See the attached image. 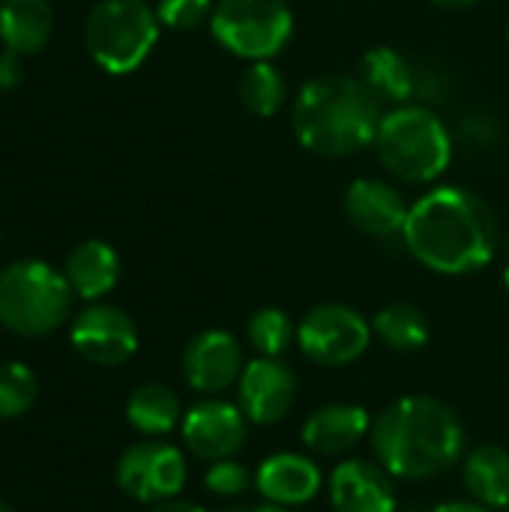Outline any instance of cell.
Listing matches in <instances>:
<instances>
[{"label":"cell","instance_id":"cell-1","mask_svg":"<svg viewBox=\"0 0 509 512\" xmlns=\"http://www.w3.org/2000/svg\"><path fill=\"white\" fill-rule=\"evenodd\" d=\"M402 240L426 270L468 276L492 264L501 231L492 207L477 192L438 186L411 204Z\"/></svg>","mask_w":509,"mask_h":512},{"label":"cell","instance_id":"cell-2","mask_svg":"<svg viewBox=\"0 0 509 512\" xmlns=\"http://www.w3.org/2000/svg\"><path fill=\"white\" fill-rule=\"evenodd\" d=\"M372 450L381 468L399 480H432L447 474L465 453L459 414L435 396H405L372 423Z\"/></svg>","mask_w":509,"mask_h":512},{"label":"cell","instance_id":"cell-3","mask_svg":"<svg viewBox=\"0 0 509 512\" xmlns=\"http://www.w3.org/2000/svg\"><path fill=\"white\" fill-rule=\"evenodd\" d=\"M381 99L354 75H318L306 81L291 108L297 141L324 159L354 156L375 144L381 126Z\"/></svg>","mask_w":509,"mask_h":512},{"label":"cell","instance_id":"cell-4","mask_svg":"<svg viewBox=\"0 0 509 512\" xmlns=\"http://www.w3.org/2000/svg\"><path fill=\"white\" fill-rule=\"evenodd\" d=\"M378 159L405 183L438 180L453 159V135L444 120L426 105H393L378 126Z\"/></svg>","mask_w":509,"mask_h":512},{"label":"cell","instance_id":"cell-5","mask_svg":"<svg viewBox=\"0 0 509 512\" xmlns=\"http://www.w3.org/2000/svg\"><path fill=\"white\" fill-rule=\"evenodd\" d=\"M66 273L45 261H15L0 270V324L24 339H39L66 324L72 312Z\"/></svg>","mask_w":509,"mask_h":512},{"label":"cell","instance_id":"cell-6","mask_svg":"<svg viewBox=\"0 0 509 512\" xmlns=\"http://www.w3.org/2000/svg\"><path fill=\"white\" fill-rule=\"evenodd\" d=\"M159 15L147 0H99L84 24L90 57L111 75L135 72L159 39Z\"/></svg>","mask_w":509,"mask_h":512},{"label":"cell","instance_id":"cell-7","mask_svg":"<svg viewBox=\"0 0 509 512\" xmlns=\"http://www.w3.org/2000/svg\"><path fill=\"white\" fill-rule=\"evenodd\" d=\"M210 33L234 57L273 60L294 36V12L285 0H219Z\"/></svg>","mask_w":509,"mask_h":512},{"label":"cell","instance_id":"cell-8","mask_svg":"<svg viewBox=\"0 0 509 512\" xmlns=\"http://www.w3.org/2000/svg\"><path fill=\"white\" fill-rule=\"evenodd\" d=\"M372 321L345 303H318L297 324V345L315 366L339 369L351 366L369 351Z\"/></svg>","mask_w":509,"mask_h":512},{"label":"cell","instance_id":"cell-9","mask_svg":"<svg viewBox=\"0 0 509 512\" xmlns=\"http://www.w3.org/2000/svg\"><path fill=\"white\" fill-rule=\"evenodd\" d=\"M117 486L141 504L174 501L186 486V459L159 438L138 441L117 459Z\"/></svg>","mask_w":509,"mask_h":512},{"label":"cell","instance_id":"cell-10","mask_svg":"<svg viewBox=\"0 0 509 512\" xmlns=\"http://www.w3.org/2000/svg\"><path fill=\"white\" fill-rule=\"evenodd\" d=\"M72 348L93 366H123L138 351V327L135 321L105 303H93L81 309L69 330Z\"/></svg>","mask_w":509,"mask_h":512},{"label":"cell","instance_id":"cell-11","mask_svg":"<svg viewBox=\"0 0 509 512\" xmlns=\"http://www.w3.org/2000/svg\"><path fill=\"white\" fill-rule=\"evenodd\" d=\"M183 444L204 462L234 459L246 444V414L225 399H204L183 414Z\"/></svg>","mask_w":509,"mask_h":512},{"label":"cell","instance_id":"cell-12","mask_svg":"<svg viewBox=\"0 0 509 512\" xmlns=\"http://www.w3.org/2000/svg\"><path fill=\"white\" fill-rule=\"evenodd\" d=\"M240 411L258 426H276L288 417L297 396V375L282 357H255L237 381Z\"/></svg>","mask_w":509,"mask_h":512},{"label":"cell","instance_id":"cell-13","mask_svg":"<svg viewBox=\"0 0 509 512\" xmlns=\"http://www.w3.org/2000/svg\"><path fill=\"white\" fill-rule=\"evenodd\" d=\"M243 348L228 330H204L183 351V378L195 393H225L243 375Z\"/></svg>","mask_w":509,"mask_h":512},{"label":"cell","instance_id":"cell-14","mask_svg":"<svg viewBox=\"0 0 509 512\" xmlns=\"http://www.w3.org/2000/svg\"><path fill=\"white\" fill-rule=\"evenodd\" d=\"M408 213L411 204L405 201V195L384 180L360 177L345 189V216L357 231L369 237H402Z\"/></svg>","mask_w":509,"mask_h":512},{"label":"cell","instance_id":"cell-15","mask_svg":"<svg viewBox=\"0 0 509 512\" xmlns=\"http://www.w3.org/2000/svg\"><path fill=\"white\" fill-rule=\"evenodd\" d=\"M327 495L336 512H396L393 474L366 459H348L333 468Z\"/></svg>","mask_w":509,"mask_h":512},{"label":"cell","instance_id":"cell-16","mask_svg":"<svg viewBox=\"0 0 509 512\" xmlns=\"http://www.w3.org/2000/svg\"><path fill=\"white\" fill-rule=\"evenodd\" d=\"M321 471L309 456L276 453L264 459L255 471V489L264 501L279 507H303L321 492Z\"/></svg>","mask_w":509,"mask_h":512},{"label":"cell","instance_id":"cell-17","mask_svg":"<svg viewBox=\"0 0 509 512\" xmlns=\"http://www.w3.org/2000/svg\"><path fill=\"white\" fill-rule=\"evenodd\" d=\"M369 432H372V420L366 408L351 405V402H330L306 417L300 438L312 453L342 456L354 450Z\"/></svg>","mask_w":509,"mask_h":512},{"label":"cell","instance_id":"cell-18","mask_svg":"<svg viewBox=\"0 0 509 512\" xmlns=\"http://www.w3.org/2000/svg\"><path fill=\"white\" fill-rule=\"evenodd\" d=\"M462 480L471 501L489 510L509 507V450L498 444H480L465 456Z\"/></svg>","mask_w":509,"mask_h":512},{"label":"cell","instance_id":"cell-19","mask_svg":"<svg viewBox=\"0 0 509 512\" xmlns=\"http://www.w3.org/2000/svg\"><path fill=\"white\" fill-rule=\"evenodd\" d=\"M63 273H66L72 291L81 300H99V297H105L117 285V279H120V258H117V252L108 243L84 240V243H78L69 252Z\"/></svg>","mask_w":509,"mask_h":512},{"label":"cell","instance_id":"cell-20","mask_svg":"<svg viewBox=\"0 0 509 512\" xmlns=\"http://www.w3.org/2000/svg\"><path fill=\"white\" fill-rule=\"evenodd\" d=\"M54 27L48 0H3L0 3V39L12 54H36L45 48Z\"/></svg>","mask_w":509,"mask_h":512},{"label":"cell","instance_id":"cell-21","mask_svg":"<svg viewBox=\"0 0 509 512\" xmlns=\"http://www.w3.org/2000/svg\"><path fill=\"white\" fill-rule=\"evenodd\" d=\"M360 78L381 102H390V105H405L411 93L417 90L411 60L390 45H375L363 54Z\"/></svg>","mask_w":509,"mask_h":512},{"label":"cell","instance_id":"cell-22","mask_svg":"<svg viewBox=\"0 0 509 512\" xmlns=\"http://www.w3.org/2000/svg\"><path fill=\"white\" fill-rule=\"evenodd\" d=\"M126 420L135 432H141L147 438H162V435L174 432L177 423H183L180 399L174 390H168L162 384H144V387L132 390V396L126 402Z\"/></svg>","mask_w":509,"mask_h":512},{"label":"cell","instance_id":"cell-23","mask_svg":"<svg viewBox=\"0 0 509 512\" xmlns=\"http://www.w3.org/2000/svg\"><path fill=\"white\" fill-rule=\"evenodd\" d=\"M372 333L387 348H393L399 354H411V351H420L429 342L432 327H429V318H426V312L420 306H414V303H390L372 318Z\"/></svg>","mask_w":509,"mask_h":512},{"label":"cell","instance_id":"cell-24","mask_svg":"<svg viewBox=\"0 0 509 512\" xmlns=\"http://www.w3.org/2000/svg\"><path fill=\"white\" fill-rule=\"evenodd\" d=\"M240 99L246 105V111H252L255 117H273L282 111L285 99H288V84L285 75L270 63V60H258L243 72L240 81Z\"/></svg>","mask_w":509,"mask_h":512},{"label":"cell","instance_id":"cell-25","mask_svg":"<svg viewBox=\"0 0 509 512\" xmlns=\"http://www.w3.org/2000/svg\"><path fill=\"white\" fill-rule=\"evenodd\" d=\"M246 339L258 357H282L297 342V324L279 306L258 309L246 324Z\"/></svg>","mask_w":509,"mask_h":512},{"label":"cell","instance_id":"cell-26","mask_svg":"<svg viewBox=\"0 0 509 512\" xmlns=\"http://www.w3.org/2000/svg\"><path fill=\"white\" fill-rule=\"evenodd\" d=\"M39 381L24 363H0V420H15L36 405Z\"/></svg>","mask_w":509,"mask_h":512},{"label":"cell","instance_id":"cell-27","mask_svg":"<svg viewBox=\"0 0 509 512\" xmlns=\"http://www.w3.org/2000/svg\"><path fill=\"white\" fill-rule=\"evenodd\" d=\"M216 3L213 0H159L156 15L171 30H195L204 21L210 24Z\"/></svg>","mask_w":509,"mask_h":512},{"label":"cell","instance_id":"cell-28","mask_svg":"<svg viewBox=\"0 0 509 512\" xmlns=\"http://www.w3.org/2000/svg\"><path fill=\"white\" fill-rule=\"evenodd\" d=\"M252 483H255V477L246 471V465H240L234 459L210 462V468L204 474V486L216 498H240Z\"/></svg>","mask_w":509,"mask_h":512},{"label":"cell","instance_id":"cell-29","mask_svg":"<svg viewBox=\"0 0 509 512\" xmlns=\"http://www.w3.org/2000/svg\"><path fill=\"white\" fill-rule=\"evenodd\" d=\"M18 57L21 54H12V51H6L3 57H0V84L3 87H12V84H18V72H21V66H18Z\"/></svg>","mask_w":509,"mask_h":512},{"label":"cell","instance_id":"cell-30","mask_svg":"<svg viewBox=\"0 0 509 512\" xmlns=\"http://www.w3.org/2000/svg\"><path fill=\"white\" fill-rule=\"evenodd\" d=\"M429 512H492L489 507L477 504V501H447V504H438L435 510Z\"/></svg>","mask_w":509,"mask_h":512},{"label":"cell","instance_id":"cell-31","mask_svg":"<svg viewBox=\"0 0 509 512\" xmlns=\"http://www.w3.org/2000/svg\"><path fill=\"white\" fill-rule=\"evenodd\" d=\"M150 512H207L204 507H198V504H189V501H165V504H153V510Z\"/></svg>","mask_w":509,"mask_h":512},{"label":"cell","instance_id":"cell-32","mask_svg":"<svg viewBox=\"0 0 509 512\" xmlns=\"http://www.w3.org/2000/svg\"><path fill=\"white\" fill-rule=\"evenodd\" d=\"M222 512H288V507H279V504L264 501V504H234V507H228V510Z\"/></svg>","mask_w":509,"mask_h":512},{"label":"cell","instance_id":"cell-33","mask_svg":"<svg viewBox=\"0 0 509 512\" xmlns=\"http://www.w3.org/2000/svg\"><path fill=\"white\" fill-rule=\"evenodd\" d=\"M435 6H444V9H465V6H474L477 0H432Z\"/></svg>","mask_w":509,"mask_h":512},{"label":"cell","instance_id":"cell-34","mask_svg":"<svg viewBox=\"0 0 509 512\" xmlns=\"http://www.w3.org/2000/svg\"><path fill=\"white\" fill-rule=\"evenodd\" d=\"M504 288H507V291H509V264H507V267H504Z\"/></svg>","mask_w":509,"mask_h":512},{"label":"cell","instance_id":"cell-35","mask_svg":"<svg viewBox=\"0 0 509 512\" xmlns=\"http://www.w3.org/2000/svg\"><path fill=\"white\" fill-rule=\"evenodd\" d=\"M0 512H15V510H12V507H9L6 501H0Z\"/></svg>","mask_w":509,"mask_h":512},{"label":"cell","instance_id":"cell-36","mask_svg":"<svg viewBox=\"0 0 509 512\" xmlns=\"http://www.w3.org/2000/svg\"><path fill=\"white\" fill-rule=\"evenodd\" d=\"M507 39H509V27H507Z\"/></svg>","mask_w":509,"mask_h":512},{"label":"cell","instance_id":"cell-37","mask_svg":"<svg viewBox=\"0 0 509 512\" xmlns=\"http://www.w3.org/2000/svg\"><path fill=\"white\" fill-rule=\"evenodd\" d=\"M507 512H509V507H507Z\"/></svg>","mask_w":509,"mask_h":512}]
</instances>
